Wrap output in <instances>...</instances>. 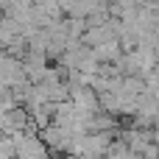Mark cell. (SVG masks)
Here are the masks:
<instances>
[{
	"mask_svg": "<svg viewBox=\"0 0 159 159\" xmlns=\"http://www.w3.org/2000/svg\"><path fill=\"white\" fill-rule=\"evenodd\" d=\"M112 145V131H87V134H78L70 145V154L75 157H101L106 154Z\"/></svg>",
	"mask_w": 159,
	"mask_h": 159,
	"instance_id": "obj_1",
	"label": "cell"
},
{
	"mask_svg": "<svg viewBox=\"0 0 159 159\" xmlns=\"http://www.w3.org/2000/svg\"><path fill=\"white\" fill-rule=\"evenodd\" d=\"M39 134H42V140L50 145L53 154H70V145H73V140H75V134H73L67 126H59V123H50V126L42 129Z\"/></svg>",
	"mask_w": 159,
	"mask_h": 159,
	"instance_id": "obj_4",
	"label": "cell"
},
{
	"mask_svg": "<svg viewBox=\"0 0 159 159\" xmlns=\"http://www.w3.org/2000/svg\"><path fill=\"white\" fill-rule=\"evenodd\" d=\"M22 81H31L25 73V59L6 50L0 59V87H17Z\"/></svg>",
	"mask_w": 159,
	"mask_h": 159,
	"instance_id": "obj_3",
	"label": "cell"
},
{
	"mask_svg": "<svg viewBox=\"0 0 159 159\" xmlns=\"http://www.w3.org/2000/svg\"><path fill=\"white\" fill-rule=\"evenodd\" d=\"M14 143H17V159H45L50 151V145L36 137V129H22V131H14L11 134Z\"/></svg>",
	"mask_w": 159,
	"mask_h": 159,
	"instance_id": "obj_2",
	"label": "cell"
}]
</instances>
